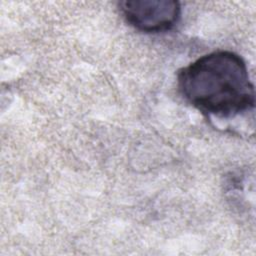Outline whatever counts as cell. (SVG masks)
I'll list each match as a JSON object with an SVG mask.
<instances>
[{"label": "cell", "mask_w": 256, "mask_h": 256, "mask_svg": "<svg viewBox=\"0 0 256 256\" xmlns=\"http://www.w3.org/2000/svg\"><path fill=\"white\" fill-rule=\"evenodd\" d=\"M177 84L184 99L207 115L231 118L254 108V85L246 63L231 51L196 59L179 71Z\"/></svg>", "instance_id": "obj_1"}, {"label": "cell", "mask_w": 256, "mask_h": 256, "mask_svg": "<svg viewBox=\"0 0 256 256\" xmlns=\"http://www.w3.org/2000/svg\"><path fill=\"white\" fill-rule=\"evenodd\" d=\"M119 8L127 23L145 33L170 30L181 14L180 3L175 0H126Z\"/></svg>", "instance_id": "obj_2"}]
</instances>
